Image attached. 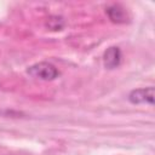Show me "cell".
<instances>
[{
    "instance_id": "1",
    "label": "cell",
    "mask_w": 155,
    "mask_h": 155,
    "mask_svg": "<svg viewBox=\"0 0 155 155\" xmlns=\"http://www.w3.org/2000/svg\"><path fill=\"white\" fill-rule=\"evenodd\" d=\"M27 74H29L30 76H33L35 79L51 81V80H54L59 76V70L52 63L39 62V63H35V64L28 67Z\"/></svg>"
},
{
    "instance_id": "2",
    "label": "cell",
    "mask_w": 155,
    "mask_h": 155,
    "mask_svg": "<svg viewBox=\"0 0 155 155\" xmlns=\"http://www.w3.org/2000/svg\"><path fill=\"white\" fill-rule=\"evenodd\" d=\"M128 101L132 104H149L154 105V87L137 88L128 93Z\"/></svg>"
},
{
    "instance_id": "3",
    "label": "cell",
    "mask_w": 155,
    "mask_h": 155,
    "mask_svg": "<svg viewBox=\"0 0 155 155\" xmlns=\"http://www.w3.org/2000/svg\"><path fill=\"white\" fill-rule=\"evenodd\" d=\"M121 63V51L117 46L107 48L103 54V64L107 69H115Z\"/></svg>"
},
{
    "instance_id": "4",
    "label": "cell",
    "mask_w": 155,
    "mask_h": 155,
    "mask_svg": "<svg viewBox=\"0 0 155 155\" xmlns=\"http://www.w3.org/2000/svg\"><path fill=\"white\" fill-rule=\"evenodd\" d=\"M107 15L113 23H126L128 22V13L120 4H113L107 7Z\"/></svg>"
},
{
    "instance_id": "5",
    "label": "cell",
    "mask_w": 155,
    "mask_h": 155,
    "mask_svg": "<svg viewBox=\"0 0 155 155\" xmlns=\"http://www.w3.org/2000/svg\"><path fill=\"white\" fill-rule=\"evenodd\" d=\"M47 25H48V28H51L52 30H61V29L63 28V25H64V22H63V19H62L61 17L54 16V17H51V18L48 19Z\"/></svg>"
},
{
    "instance_id": "6",
    "label": "cell",
    "mask_w": 155,
    "mask_h": 155,
    "mask_svg": "<svg viewBox=\"0 0 155 155\" xmlns=\"http://www.w3.org/2000/svg\"><path fill=\"white\" fill-rule=\"evenodd\" d=\"M0 114H1V110H0Z\"/></svg>"
}]
</instances>
